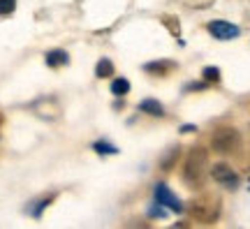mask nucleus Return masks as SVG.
Masks as SVG:
<instances>
[{"label":"nucleus","instance_id":"f257e3e1","mask_svg":"<svg viewBox=\"0 0 250 229\" xmlns=\"http://www.w3.org/2000/svg\"><path fill=\"white\" fill-rule=\"evenodd\" d=\"M206 167H208V150L204 146H192L183 162V183L190 190H202L206 183Z\"/></svg>","mask_w":250,"mask_h":229},{"label":"nucleus","instance_id":"f03ea898","mask_svg":"<svg viewBox=\"0 0 250 229\" xmlns=\"http://www.w3.org/2000/svg\"><path fill=\"white\" fill-rule=\"evenodd\" d=\"M188 213L190 218H195L197 222H204V225H211L220 218V197L211 192H204L195 197L192 202L188 204Z\"/></svg>","mask_w":250,"mask_h":229},{"label":"nucleus","instance_id":"7ed1b4c3","mask_svg":"<svg viewBox=\"0 0 250 229\" xmlns=\"http://www.w3.org/2000/svg\"><path fill=\"white\" fill-rule=\"evenodd\" d=\"M239 146H241V134H239V130H234L229 125H223V127H218L211 134V148L218 155H232V153L239 150Z\"/></svg>","mask_w":250,"mask_h":229},{"label":"nucleus","instance_id":"20e7f679","mask_svg":"<svg viewBox=\"0 0 250 229\" xmlns=\"http://www.w3.org/2000/svg\"><path fill=\"white\" fill-rule=\"evenodd\" d=\"M211 176H213L215 183L223 185V187H227V190H236V185H239V176H236V171H234L229 165H225V162L213 165Z\"/></svg>","mask_w":250,"mask_h":229},{"label":"nucleus","instance_id":"39448f33","mask_svg":"<svg viewBox=\"0 0 250 229\" xmlns=\"http://www.w3.org/2000/svg\"><path fill=\"white\" fill-rule=\"evenodd\" d=\"M155 202L162 204L165 208H171L174 213H181V211H183V204H181V199L174 192H171V190L165 183H158V185H155Z\"/></svg>","mask_w":250,"mask_h":229},{"label":"nucleus","instance_id":"423d86ee","mask_svg":"<svg viewBox=\"0 0 250 229\" xmlns=\"http://www.w3.org/2000/svg\"><path fill=\"white\" fill-rule=\"evenodd\" d=\"M206 30L215 37V40H234V37L241 35V28L229 23V21H211Z\"/></svg>","mask_w":250,"mask_h":229},{"label":"nucleus","instance_id":"0eeeda50","mask_svg":"<svg viewBox=\"0 0 250 229\" xmlns=\"http://www.w3.org/2000/svg\"><path fill=\"white\" fill-rule=\"evenodd\" d=\"M174 67H176L174 61H151L144 65V72H148L153 77H165V74H169Z\"/></svg>","mask_w":250,"mask_h":229},{"label":"nucleus","instance_id":"6e6552de","mask_svg":"<svg viewBox=\"0 0 250 229\" xmlns=\"http://www.w3.org/2000/svg\"><path fill=\"white\" fill-rule=\"evenodd\" d=\"M56 199V194H46V197H42V199H35V202L28 204V215H33V218H40L42 213H44V208L49 206V204Z\"/></svg>","mask_w":250,"mask_h":229},{"label":"nucleus","instance_id":"1a4fd4ad","mask_svg":"<svg viewBox=\"0 0 250 229\" xmlns=\"http://www.w3.org/2000/svg\"><path fill=\"white\" fill-rule=\"evenodd\" d=\"M67 62H70V56H67V51H62V49H51V51L46 53V65L49 67H62Z\"/></svg>","mask_w":250,"mask_h":229},{"label":"nucleus","instance_id":"9d476101","mask_svg":"<svg viewBox=\"0 0 250 229\" xmlns=\"http://www.w3.org/2000/svg\"><path fill=\"white\" fill-rule=\"evenodd\" d=\"M139 109H142L144 114L155 116V118L165 116V106H162L158 100H153V97H148V100H142V102H139Z\"/></svg>","mask_w":250,"mask_h":229},{"label":"nucleus","instance_id":"9b49d317","mask_svg":"<svg viewBox=\"0 0 250 229\" xmlns=\"http://www.w3.org/2000/svg\"><path fill=\"white\" fill-rule=\"evenodd\" d=\"M111 74H114V62L109 61V58H100L98 67H95V77H98V79H107Z\"/></svg>","mask_w":250,"mask_h":229},{"label":"nucleus","instance_id":"f8f14e48","mask_svg":"<svg viewBox=\"0 0 250 229\" xmlns=\"http://www.w3.org/2000/svg\"><path fill=\"white\" fill-rule=\"evenodd\" d=\"M179 155H181V148H179V146H174V148H171L169 153H167V155L160 160V169H162V171H171V167L176 165Z\"/></svg>","mask_w":250,"mask_h":229},{"label":"nucleus","instance_id":"ddd939ff","mask_svg":"<svg viewBox=\"0 0 250 229\" xmlns=\"http://www.w3.org/2000/svg\"><path fill=\"white\" fill-rule=\"evenodd\" d=\"M111 93H114V95H127V93H130V81L114 79L111 81Z\"/></svg>","mask_w":250,"mask_h":229},{"label":"nucleus","instance_id":"4468645a","mask_svg":"<svg viewBox=\"0 0 250 229\" xmlns=\"http://www.w3.org/2000/svg\"><path fill=\"white\" fill-rule=\"evenodd\" d=\"M202 77H204L206 83H218V81H220V70H218V67H204Z\"/></svg>","mask_w":250,"mask_h":229},{"label":"nucleus","instance_id":"2eb2a0df","mask_svg":"<svg viewBox=\"0 0 250 229\" xmlns=\"http://www.w3.org/2000/svg\"><path fill=\"white\" fill-rule=\"evenodd\" d=\"M93 148L98 150L100 155H107V153H118V148L116 146H111V144H107V141H98Z\"/></svg>","mask_w":250,"mask_h":229},{"label":"nucleus","instance_id":"dca6fc26","mask_svg":"<svg viewBox=\"0 0 250 229\" xmlns=\"http://www.w3.org/2000/svg\"><path fill=\"white\" fill-rule=\"evenodd\" d=\"M17 7V0H0V14H12Z\"/></svg>","mask_w":250,"mask_h":229},{"label":"nucleus","instance_id":"f3484780","mask_svg":"<svg viewBox=\"0 0 250 229\" xmlns=\"http://www.w3.org/2000/svg\"><path fill=\"white\" fill-rule=\"evenodd\" d=\"M162 21L169 26V30L174 33V35H179V21H176V19H174V17H165Z\"/></svg>","mask_w":250,"mask_h":229},{"label":"nucleus","instance_id":"a211bd4d","mask_svg":"<svg viewBox=\"0 0 250 229\" xmlns=\"http://www.w3.org/2000/svg\"><path fill=\"white\" fill-rule=\"evenodd\" d=\"M153 215V218H160V215H167V213H165V206H162V204H158V206H153L151 211H148Z\"/></svg>","mask_w":250,"mask_h":229},{"label":"nucleus","instance_id":"6ab92c4d","mask_svg":"<svg viewBox=\"0 0 250 229\" xmlns=\"http://www.w3.org/2000/svg\"><path fill=\"white\" fill-rule=\"evenodd\" d=\"M0 123H2V114H0Z\"/></svg>","mask_w":250,"mask_h":229}]
</instances>
